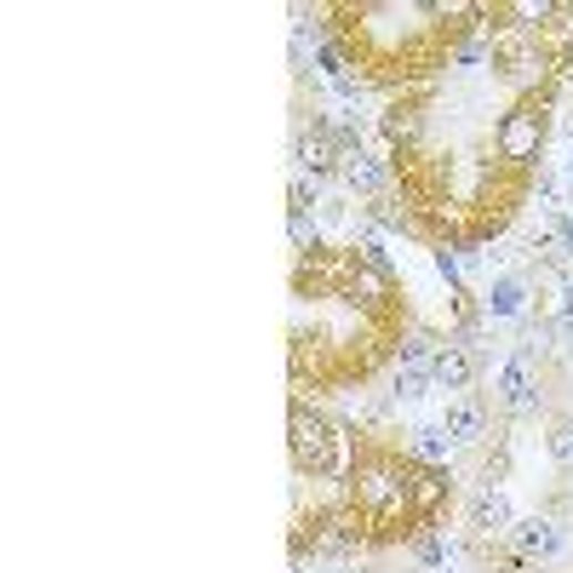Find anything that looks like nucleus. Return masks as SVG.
I'll use <instances>...</instances> for the list:
<instances>
[{"mask_svg":"<svg viewBox=\"0 0 573 573\" xmlns=\"http://www.w3.org/2000/svg\"><path fill=\"white\" fill-rule=\"evenodd\" d=\"M533 390V367H528V350H516L511 361H504V374H499V401L504 408H522Z\"/></svg>","mask_w":573,"mask_h":573,"instance_id":"obj_5","label":"nucleus"},{"mask_svg":"<svg viewBox=\"0 0 573 573\" xmlns=\"http://www.w3.org/2000/svg\"><path fill=\"white\" fill-rule=\"evenodd\" d=\"M430 379H436V390L464 396L470 385H477V361H470V345H464V339L436 345V356H430Z\"/></svg>","mask_w":573,"mask_h":573,"instance_id":"obj_2","label":"nucleus"},{"mask_svg":"<svg viewBox=\"0 0 573 573\" xmlns=\"http://www.w3.org/2000/svg\"><path fill=\"white\" fill-rule=\"evenodd\" d=\"M567 173H573V166H567Z\"/></svg>","mask_w":573,"mask_h":573,"instance_id":"obj_10","label":"nucleus"},{"mask_svg":"<svg viewBox=\"0 0 573 573\" xmlns=\"http://www.w3.org/2000/svg\"><path fill=\"white\" fill-rule=\"evenodd\" d=\"M551 453H556L562 464H573V419H556V424H551Z\"/></svg>","mask_w":573,"mask_h":573,"instance_id":"obj_8","label":"nucleus"},{"mask_svg":"<svg viewBox=\"0 0 573 573\" xmlns=\"http://www.w3.org/2000/svg\"><path fill=\"white\" fill-rule=\"evenodd\" d=\"M470 516H477V528H511V504H504V493H482L477 504H470Z\"/></svg>","mask_w":573,"mask_h":573,"instance_id":"obj_7","label":"nucleus"},{"mask_svg":"<svg viewBox=\"0 0 573 573\" xmlns=\"http://www.w3.org/2000/svg\"><path fill=\"white\" fill-rule=\"evenodd\" d=\"M516 545H522L528 556H556L562 533H556V522H545V516H522V522H516Z\"/></svg>","mask_w":573,"mask_h":573,"instance_id":"obj_6","label":"nucleus"},{"mask_svg":"<svg viewBox=\"0 0 573 573\" xmlns=\"http://www.w3.org/2000/svg\"><path fill=\"white\" fill-rule=\"evenodd\" d=\"M321 573H356V567H321Z\"/></svg>","mask_w":573,"mask_h":573,"instance_id":"obj_9","label":"nucleus"},{"mask_svg":"<svg viewBox=\"0 0 573 573\" xmlns=\"http://www.w3.org/2000/svg\"><path fill=\"white\" fill-rule=\"evenodd\" d=\"M522 310H528L522 276H499V282L488 287V316H493V321H511V316H522Z\"/></svg>","mask_w":573,"mask_h":573,"instance_id":"obj_4","label":"nucleus"},{"mask_svg":"<svg viewBox=\"0 0 573 573\" xmlns=\"http://www.w3.org/2000/svg\"><path fill=\"white\" fill-rule=\"evenodd\" d=\"M293 470L310 482H332L345 470V436L310 401H293Z\"/></svg>","mask_w":573,"mask_h":573,"instance_id":"obj_1","label":"nucleus"},{"mask_svg":"<svg viewBox=\"0 0 573 573\" xmlns=\"http://www.w3.org/2000/svg\"><path fill=\"white\" fill-rule=\"evenodd\" d=\"M442 430L453 436V442H482L488 436V413H482V401L477 396H448V413H442Z\"/></svg>","mask_w":573,"mask_h":573,"instance_id":"obj_3","label":"nucleus"}]
</instances>
